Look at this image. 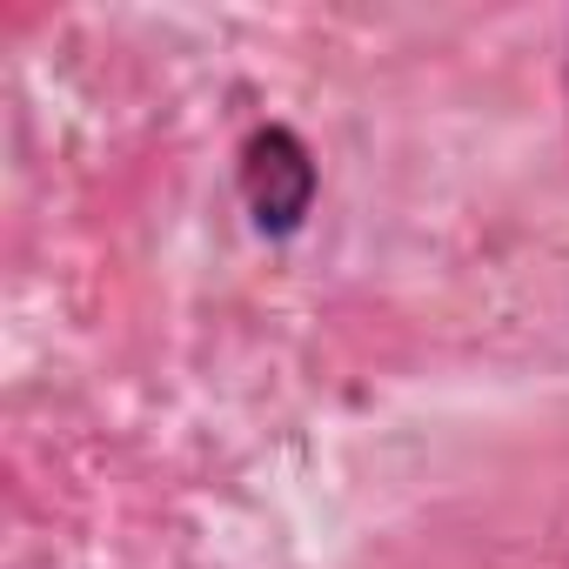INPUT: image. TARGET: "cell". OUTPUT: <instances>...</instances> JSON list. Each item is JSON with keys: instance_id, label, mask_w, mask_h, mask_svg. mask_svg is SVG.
<instances>
[{"instance_id": "cell-1", "label": "cell", "mask_w": 569, "mask_h": 569, "mask_svg": "<svg viewBox=\"0 0 569 569\" xmlns=\"http://www.w3.org/2000/svg\"><path fill=\"white\" fill-rule=\"evenodd\" d=\"M234 194L261 241H296L322 201V161L289 121H254L234 148Z\"/></svg>"}, {"instance_id": "cell-2", "label": "cell", "mask_w": 569, "mask_h": 569, "mask_svg": "<svg viewBox=\"0 0 569 569\" xmlns=\"http://www.w3.org/2000/svg\"><path fill=\"white\" fill-rule=\"evenodd\" d=\"M562 101H569V61H562Z\"/></svg>"}]
</instances>
